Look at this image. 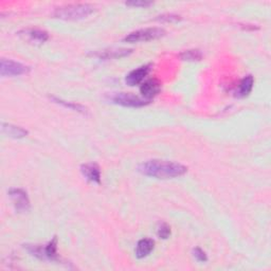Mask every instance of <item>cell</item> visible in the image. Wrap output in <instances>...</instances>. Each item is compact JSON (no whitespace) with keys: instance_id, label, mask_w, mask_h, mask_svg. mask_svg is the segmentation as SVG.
<instances>
[{"instance_id":"cell-18","label":"cell","mask_w":271,"mask_h":271,"mask_svg":"<svg viewBox=\"0 0 271 271\" xmlns=\"http://www.w3.org/2000/svg\"><path fill=\"white\" fill-rule=\"evenodd\" d=\"M170 236V226L168 224H166V222L161 224L159 226V228H158V236L160 238L166 240V238H168Z\"/></svg>"},{"instance_id":"cell-10","label":"cell","mask_w":271,"mask_h":271,"mask_svg":"<svg viewBox=\"0 0 271 271\" xmlns=\"http://www.w3.org/2000/svg\"><path fill=\"white\" fill-rule=\"evenodd\" d=\"M20 35L24 40L34 44H42L46 40H48L49 38V34L46 31L38 30V29L24 30V31L20 32Z\"/></svg>"},{"instance_id":"cell-14","label":"cell","mask_w":271,"mask_h":271,"mask_svg":"<svg viewBox=\"0 0 271 271\" xmlns=\"http://www.w3.org/2000/svg\"><path fill=\"white\" fill-rule=\"evenodd\" d=\"M254 84V80L252 76H247L244 78L242 80V82L240 83V86H238V96H240V98L247 96L252 92Z\"/></svg>"},{"instance_id":"cell-21","label":"cell","mask_w":271,"mask_h":271,"mask_svg":"<svg viewBox=\"0 0 271 271\" xmlns=\"http://www.w3.org/2000/svg\"><path fill=\"white\" fill-rule=\"evenodd\" d=\"M193 254H194L195 258H196L198 262H206V260H208L206 254H204V251L202 250L200 248H196V249H194Z\"/></svg>"},{"instance_id":"cell-1","label":"cell","mask_w":271,"mask_h":271,"mask_svg":"<svg viewBox=\"0 0 271 271\" xmlns=\"http://www.w3.org/2000/svg\"><path fill=\"white\" fill-rule=\"evenodd\" d=\"M138 170L144 176L158 179H172L184 175L188 172V168L173 161L148 160L141 164L138 166Z\"/></svg>"},{"instance_id":"cell-2","label":"cell","mask_w":271,"mask_h":271,"mask_svg":"<svg viewBox=\"0 0 271 271\" xmlns=\"http://www.w3.org/2000/svg\"><path fill=\"white\" fill-rule=\"evenodd\" d=\"M94 12V6L88 4H74L58 8L54 16L65 20H80L92 15Z\"/></svg>"},{"instance_id":"cell-19","label":"cell","mask_w":271,"mask_h":271,"mask_svg":"<svg viewBox=\"0 0 271 271\" xmlns=\"http://www.w3.org/2000/svg\"><path fill=\"white\" fill-rule=\"evenodd\" d=\"M157 20L160 22H178V20H182V18H180L179 15H175V14H164V15L158 16Z\"/></svg>"},{"instance_id":"cell-12","label":"cell","mask_w":271,"mask_h":271,"mask_svg":"<svg viewBox=\"0 0 271 271\" xmlns=\"http://www.w3.org/2000/svg\"><path fill=\"white\" fill-rule=\"evenodd\" d=\"M155 248V242L152 238H142L138 242L136 248V256L138 258H146Z\"/></svg>"},{"instance_id":"cell-7","label":"cell","mask_w":271,"mask_h":271,"mask_svg":"<svg viewBox=\"0 0 271 271\" xmlns=\"http://www.w3.org/2000/svg\"><path fill=\"white\" fill-rule=\"evenodd\" d=\"M10 194L11 200L15 206V209L18 212H26L30 209V200L28 194H26V191L22 188H12L10 190Z\"/></svg>"},{"instance_id":"cell-3","label":"cell","mask_w":271,"mask_h":271,"mask_svg":"<svg viewBox=\"0 0 271 271\" xmlns=\"http://www.w3.org/2000/svg\"><path fill=\"white\" fill-rule=\"evenodd\" d=\"M166 35V31L161 28H148L134 31L125 36L124 42H140L158 40Z\"/></svg>"},{"instance_id":"cell-15","label":"cell","mask_w":271,"mask_h":271,"mask_svg":"<svg viewBox=\"0 0 271 271\" xmlns=\"http://www.w3.org/2000/svg\"><path fill=\"white\" fill-rule=\"evenodd\" d=\"M132 53V50L130 49H112V50H105L101 53L96 54L98 58H105V60H112V58H124L128 54Z\"/></svg>"},{"instance_id":"cell-6","label":"cell","mask_w":271,"mask_h":271,"mask_svg":"<svg viewBox=\"0 0 271 271\" xmlns=\"http://www.w3.org/2000/svg\"><path fill=\"white\" fill-rule=\"evenodd\" d=\"M110 100L114 104H119L126 107H142L148 104V101L144 100V98L126 92L114 94L110 96Z\"/></svg>"},{"instance_id":"cell-20","label":"cell","mask_w":271,"mask_h":271,"mask_svg":"<svg viewBox=\"0 0 271 271\" xmlns=\"http://www.w3.org/2000/svg\"><path fill=\"white\" fill-rule=\"evenodd\" d=\"M152 4V2H146V0H134V2H126V6H136V8H146V6H150Z\"/></svg>"},{"instance_id":"cell-16","label":"cell","mask_w":271,"mask_h":271,"mask_svg":"<svg viewBox=\"0 0 271 271\" xmlns=\"http://www.w3.org/2000/svg\"><path fill=\"white\" fill-rule=\"evenodd\" d=\"M180 58L188 62H195V60H200L202 58V53L200 50L193 49V50H186L182 53H180Z\"/></svg>"},{"instance_id":"cell-5","label":"cell","mask_w":271,"mask_h":271,"mask_svg":"<svg viewBox=\"0 0 271 271\" xmlns=\"http://www.w3.org/2000/svg\"><path fill=\"white\" fill-rule=\"evenodd\" d=\"M30 68L18 62L2 58L0 62V74L2 76H18L26 74Z\"/></svg>"},{"instance_id":"cell-11","label":"cell","mask_w":271,"mask_h":271,"mask_svg":"<svg viewBox=\"0 0 271 271\" xmlns=\"http://www.w3.org/2000/svg\"><path fill=\"white\" fill-rule=\"evenodd\" d=\"M80 172L84 177L92 182L100 184L101 182V170L96 164H86L80 166Z\"/></svg>"},{"instance_id":"cell-9","label":"cell","mask_w":271,"mask_h":271,"mask_svg":"<svg viewBox=\"0 0 271 271\" xmlns=\"http://www.w3.org/2000/svg\"><path fill=\"white\" fill-rule=\"evenodd\" d=\"M160 90L161 83L157 78L148 80L146 82H144L140 87V92L146 100H150L154 96H156L160 92Z\"/></svg>"},{"instance_id":"cell-8","label":"cell","mask_w":271,"mask_h":271,"mask_svg":"<svg viewBox=\"0 0 271 271\" xmlns=\"http://www.w3.org/2000/svg\"><path fill=\"white\" fill-rule=\"evenodd\" d=\"M152 64H148V65H144L132 70L128 76H126V78H125L126 84L130 86H136L140 84L142 80L148 76L150 71L152 70Z\"/></svg>"},{"instance_id":"cell-17","label":"cell","mask_w":271,"mask_h":271,"mask_svg":"<svg viewBox=\"0 0 271 271\" xmlns=\"http://www.w3.org/2000/svg\"><path fill=\"white\" fill-rule=\"evenodd\" d=\"M54 101H56V103L58 104H62V106L65 107H68L70 108V110H76V112H83V114H86L87 110L86 108L82 105H78V104H76V103H72V102H66V101H62V100H60V98H52Z\"/></svg>"},{"instance_id":"cell-13","label":"cell","mask_w":271,"mask_h":271,"mask_svg":"<svg viewBox=\"0 0 271 271\" xmlns=\"http://www.w3.org/2000/svg\"><path fill=\"white\" fill-rule=\"evenodd\" d=\"M2 132L4 134H6L8 137L15 138V139L24 138L28 134V130H24L22 128H20V126H15L12 124H6V123H2Z\"/></svg>"},{"instance_id":"cell-4","label":"cell","mask_w":271,"mask_h":271,"mask_svg":"<svg viewBox=\"0 0 271 271\" xmlns=\"http://www.w3.org/2000/svg\"><path fill=\"white\" fill-rule=\"evenodd\" d=\"M28 250L30 254L40 260H58V238H54L47 246L42 247L38 245L28 246Z\"/></svg>"}]
</instances>
